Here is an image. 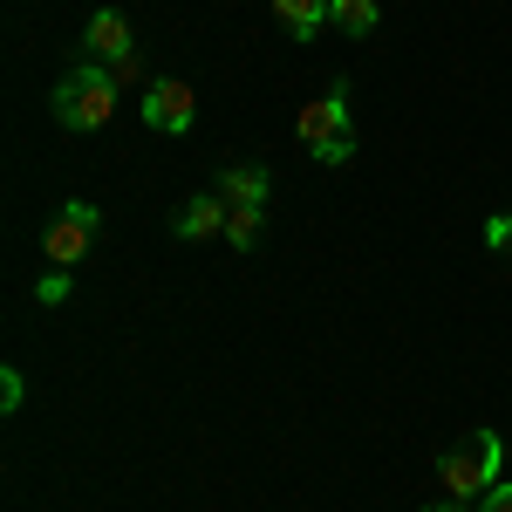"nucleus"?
<instances>
[{
	"label": "nucleus",
	"mask_w": 512,
	"mask_h": 512,
	"mask_svg": "<svg viewBox=\"0 0 512 512\" xmlns=\"http://www.w3.org/2000/svg\"><path fill=\"white\" fill-rule=\"evenodd\" d=\"M226 219H233V205L212 192V198H192L185 212H178V239H212V233H226Z\"/></svg>",
	"instance_id": "obj_7"
},
{
	"label": "nucleus",
	"mask_w": 512,
	"mask_h": 512,
	"mask_svg": "<svg viewBox=\"0 0 512 512\" xmlns=\"http://www.w3.org/2000/svg\"><path fill=\"white\" fill-rule=\"evenodd\" d=\"M267 185H274V178H267L260 164H226V171H219V198H226V205H267Z\"/></svg>",
	"instance_id": "obj_8"
},
{
	"label": "nucleus",
	"mask_w": 512,
	"mask_h": 512,
	"mask_svg": "<svg viewBox=\"0 0 512 512\" xmlns=\"http://www.w3.org/2000/svg\"><path fill=\"white\" fill-rule=\"evenodd\" d=\"M267 233V205H233V219H226V239H233L239 253H253Z\"/></svg>",
	"instance_id": "obj_11"
},
{
	"label": "nucleus",
	"mask_w": 512,
	"mask_h": 512,
	"mask_svg": "<svg viewBox=\"0 0 512 512\" xmlns=\"http://www.w3.org/2000/svg\"><path fill=\"white\" fill-rule=\"evenodd\" d=\"M328 21H335V28H342V35H369V28H376V21H383V7H376V0H328Z\"/></svg>",
	"instance_id": "obj_10"
},
{
	"label": "nucleus",
	"mask_w": 512,
	"mask_h": 512,
	"mask_svg": "<svg viewBox=\"0 0 512 512\" xmlns=\"http://www.w3.org/2000/svg\"><path fill=\"white\" fill-rule=\"evenodd\" d=\"M69 294H76V274H69V267H48V274L35 280V301H41V308H62Z\"/></svg>",
	"instance_id": "obj_12"
},
{
	"label": "nucleus",
	"mask_w": 512,
	"mask_h": 512,
	"mask_svg": "<svg viewBox=\"0 0 512 512\" xmlns=\"http://www.w3.org/2000/svg\"><path fill=\"white\" fill-rule=\"evenodd\" d=\"M294 130H301V144L315 151L321 164H349L355 158V130H349V82H335L328 96H315L301 117H294Z\"/></svg>",
	"instance_id": "obj_3"
},
{
	"label": "nucleus",
	"mask_w": 512,
	"mask_h": 512,
	"mask_svg": "<svg viewBox=\"0 0 512 512\" xmlns=\"http://www.w3.org/2000/svg\"><path fill=\"white\" fill-rule=\"evenodd\" d=\"M21 396H28V383H21V369H0V410H7V417L21 410Z\"/></svg>",
	"instance_id": "obj_13"
},
{
	"label": "nucleus",
	"mask_w": 512,
	"mask_h": 512,
	"mask_svg": "<svg viewBox=\"0 0 512 512\" xmlns=\"http://www.w3.org/2000/svg\"><path fill=\"white\" fill-rule=\"evenodd\" d=\"M424 512H472L465 499H444V506H424Z\"/></svg>",
	"instance_id": "obj_15"
},
{
	"label": "nucleus",
	"mask_w": 512,
	"mask_h": 512,
	"mask_svg": "<svg viewBox=\"0 0 512 512\" xmlns=\"http://www.w3.org/2000/svg\"><path fill=\"white\" fill-rule=\"evenodd\" d=\"M499 458H506V444H499V431H465V437H451L444 451H437V478H444V492L451 499H485L492 485H499Z\"/></svg>",
	"instance_id": "obj_1"
},
{
	"label": "nucleus",
	"mask_w": 512,
	"mask_h": 512,
	"mask_svg": "<svg viewBox=\"0 0 512 512\" xmlns=\"http://www.w3.org/2000/svg\"><path fill=\"white\" fill-rule=\"evenodd\" d=\"M478 512H512V485H506V478H499V485L478 499Z\"/></svg>",
	"instance_id": "obj_14"
},
{
	"label": "nucleus",
	"mask_w": 512,
	"mask_h": 512,
	"mask_svg": "<svg viewBox=\"0 0 512 512\" xmlns=\"http://www.w3.org/2000/svg\"><path fill=\"white\" fill-rule=\"evenodd\" d=\"M48 110H55L62 130H103V123L117 117V76H110V62H76L69 76L55 82Z\"/></svg>",
	"instance_id": "obj_2"
},
{
	"label": "nucleus",
	"mask_w": 512,
	"mask_h": 512,
	"mask_svg": "<svg viewBox=\"0 0 512 512\" xmlns=\"http://www.w3.org/2000/svg\"><path fill=\"white\" fill-rule=\"evenodd\" d=\"M82 48H89V62H130L137 48H130V14L123 7H96L89 14V28H82Z\"/></svg>",
	"instance_id": "obj_6"
},
{
	"label": "nucleus",
	"mask_w": 512,
	"mask_h": 512,
	"mask_svg": "<svg viewBox=\"0 0 512 512\" xmlns=\"http://www.w3.org/2000/svg\"><path fill=\"white\" fill-rule=\"evenodd\" d=\"M137 110H144V123H151V130H164V137H185V130L198 123V96H192L178 76H158V82H144Z\"/></svg>",
	"instance_id": "obj_5"
},
{
	"label": "nucleus",
	"mask_w": 512,
	"mask_h": 512,
	"mask_svg": "<svg viewBox=\"0 0 512 512\" xmlns=\"http://www.w3.org/2000/svg\"><path fill=\"white\" fill-rule=\"evenodd\" d=\"M96 233H103V212H96L89 198H69V205L48 219V233H41V260L76 274L82 260H89V246H96Z\"/></svg>",
	"instance_id": "obj_4"
},
{
	"label": "nucleus",
	"mask_w": 512,
	"mask_h": 512,
	"mask_svg": "<svg viewBox=\"0 0 512 512\" xmlns=\"http://www.w3.org/2000/svg\"><path fill=\"white\" fill-rule=\"evenodd\" d=\"M274 14L287 21V35H294V41H315L321 21H328V0H274Z\"/></svg>",
	"instance_id": "obj_9"
}]
</instances>
